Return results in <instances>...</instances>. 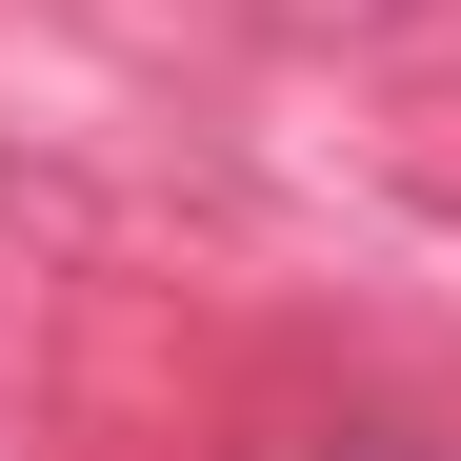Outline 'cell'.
<instances>
[{
	"mask_svg": "<svg viewBox=\"0 0 461 461\" xmlns=\"http://www.w3.org/2000/svg\"><path fill=\"white\" fill-rule=\"evenodd\" d=\"M341 461H441V441H341Z\"/></svg>",
	"mask_w": 461,
	"mask_h": 461,
	"instance_id": "6da1fadb",
	"label": "cell"
}]
</instances>
